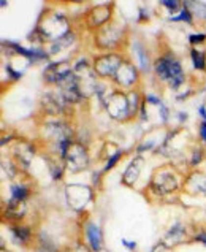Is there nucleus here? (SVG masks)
<instances>
[{
    "mask_svg": "<svg viewBox=\"0 0 206 252\" xmlns=\"http://www.w3.org/2000/svg\"><path fill=\"white\" fill-rule=\"evenodd\" d=\"M155 71L163 80H168L175 88H177L182 81L181 65L179 62L175 61V57H162V59H159L157 63H155Z\"/></svg>",
    "mask_w": 206,
    "mask_h": 252,
    "instance_id": "nucleus-1",
    "label": "nucleus"
},
{
    "mask_svg": "<svg viewBox=\"0 0 206 252\" xmlns=\"http://www.w3.org/2000/svg\"><path fill=\"white\" fill-rule=\"evenodd\" d=\"M88 235H89V241L92 244V248L94 251H100V246H102V238H100V230L95 225H89L88 227Z\"/></svg>",
    "mask_w": 206,
    "mask_h": 252,
    "instance_id": "nucleus-2",
    "label": "nucleus"
},
{
    "mask_svg": "<svg viewBox=\"0 0 206 252\" xmlns=\"http://www.w3.org/2000/svg\"><path fill=\"white\" fill-rule=\"evenodd\" d=\"M13 201H23L27 197V189L23 186H11Z\"/></svg>",
    "mask_w": 206,
    "mask_h": 252,
    "instance_id": "nucleus-3",
    "label": "nucleus"
},
{
    "mask_svg": "<svg viewBox=\"0 0 206 252\" xmlns=\"http://www.w3.org/2000/svg\"><path fill=\"white\" fill-rule=\"evenodd\" d=\"M11 232L15 235V241L18 243H24L29 240V230L24 227H16V228H13Z\"/></svg>",
    "mask_w": 206,
    "mask_h": 252,
    "instance_id": "nucleus-4",
    "label": "nucleus"
},
{
    "mask_svg": "<svg viewBox=\"0 0 206 252\" xmlns=\"http://www.w3.org/2000/svg\"><path fill=\"white\" fill-rule=\"evenodd\" d=\"M192 57H194V63L197 68L203 70L205 68V54L198 51H192Z\"/></svg>",
    "mask_w": 206,
    "mask_h": 252,
    "instance_id": "nucleus-5",
    "label": "nucleus"
},
{
    "mask_svg": "<svg viewBox=\"0 0 206 252\" xmlns=\"http://www.w3.org/2000/svg\"><path fill=\"white\" fill-rule=\"evenodd\" d=\"M202 40H205V35H198V37L197 35H192L190 37V41H202Z\"/></svg>",
    "mask_w": 206,
    "mask_h": 252,
    "instance_id": "nucleus-6",
    "label": "nucleus"
},
{
    "mask_svg": "<svg viewBox=\"0 0 206 252\" xmlns=\"http://www.w3.org/2000/svg\"><path fill=\"white\" fill-rule=\"evenodd\" d=\"M119 156H120V154L118 153V154H116L115 157H113V159H111V162H108V165H106V168H110V167H113V165H115V162L118 160V157H119Z\"/></svg>",
    "mask_w": 206,
    "mask_h": 252,
    "instance_id": "nucleus-7",
    "label": "nucleus"
},
{
    "mask_svg": "<svg viewBox=\"0 0 206 252\" xmlns=\"http://www.w3.org/2000/svg\"><path fill=\"white\" fill-rule=\"evenodd\" d=\"M19 206H21V203H19ZM19 206L16 208V210H15V211H19ZM13 208H15V205H10V206H8V210H6V211H8V213H13V211H11V210H13ZM16 216H18V218H21V216H23V214H19V213H16Z\"/></svg>",
    "mask_w": 206,
    "mask_h": 252,
    "instance_id": "nucleus-8",
    "label": "nucleus"
},
{
    "mask_svg": "<svg viewBox=\"0 0 206 252\" xmlns=\"http://www.w3.org/2000/svg\"><path fill=\"white\" fill-rule=\"evenodd\" d=\"M163 5L172 6V10H177V8H176V6H177V2H163Z\"/></svg>",
    "mask_w": 206,
    "mask_h": 252,
    "instance_id": "nucleus-9",
    "label": "nucleus"
},
{
    "mask_svg": "<svg viewBox=\"0 0 206 252\" xmlns=\"http://www.w3.org/2000/svg\"><path fill=\"white\" fill-rule=\"evenodd\" d=\"M202 138L206 141V122H203V124H202Z\"/></svg>",
    "mask_w": 206,
    "mask_h": 252,
    "instance_id": "nucleus-10",
    "label": "nucleus"
},
{
    "mask_svg": "<svg viewBox=\"0 0 206 252\" xmlns=\"http://www.w3.org/2000/svg\"><path fill=\"white\" fill-rule=\"evenodd\" d=\"M122 244H125V246H127V248H130V249L135 248V243H129V241H125V240H122Z\"/></svg>",
    "mask_w": 206,
    "mask_h": 252,
    "instance_id": "nucleus-11",
    "label": "nucleus"
},
{
    "mask_svg": "<svg viewBox=\"0 0 206 252\" xmlns=\"http://www.w3.org/2000/svg\"><path fill=\"white\" fill-rule=\"evenodd\" d=\"M197 240H200L206 244V235H200V236H197Z\"/></svg>",
    "mask_w": 206,
    "mask_h": 252,
    "instance_id": "nucleus-12",
    "label": "nucleus"
},
{
    "mask_svg": "<svg viewBox=\"0 0 206 252\" xmlns=\"http://www.w3.org/2000/svg\"><path fill=\"white\" fill-rule=\"evenodd\" d=\"M200 114H202V116H203V118L206 119V111H205V108H203V106L200 108Z\"/></svg>",
    "mask_w": 206,
    "mask_h": 252,
    "instance_id": "nucleus-13",
    "label": "nucleus"
}]
</instances>
